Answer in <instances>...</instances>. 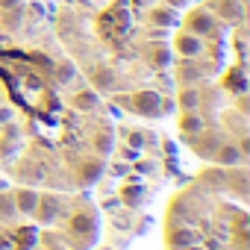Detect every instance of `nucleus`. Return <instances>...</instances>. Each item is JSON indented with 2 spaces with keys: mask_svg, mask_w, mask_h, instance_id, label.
<instances>
[{
  "mask_svg": "<svg viewBox=\"0 0 250 250\" xmlns=\"http://www.w3.org/2000/svg\"><path fill=\"white\" fill-rule=\"evenodd\" d=\"M186 3H188V0H168V6H171V9H177V6H186Z\"/></svg>",
  "mask_w": 250,
  "mask_h": 250,
  "instance_id": "nucleus-23",
  "label": "nucleus"
},
{
  "mask_svg": "<svg viewBox=\"0 0 250 250\" xmlns=\"http://www.w3.org/2000/svg\"><path fill=\"white\" fill-rule=\"evenodd\" d=\"M197 103H200V91H197V88H186V91L180 94V106H183L186 112H194Z\"/></svg>",
  "mask_w": 250,
  "mask_h": 250,
  "instance_id": "nucleus-13",
  "label": "nucleus"
},
{
  "mask_svg": "<svg viewBox=\"0 0 250 250\" xmlns=\"http://www.w3.org/2000/svg\"><path fill=\"white\" fill-rule=\"evenodd\" d=\"M188 250H200V247H197V244H194V247H188Z\"/></svg>",
  "mask_w": 250,
  "mask_h": 250,
  "instance_id": "nucleus-27",
  "label": "nucleus"
},
{
  "mask_svg": "<svg viewBox=\"0 0 250 250\" xmlns=\"http://www.w3.org/2000/svg\"><path fill=\"white\" fill-rule=\"evenodd\" d=\"M171 62V53L165 50V47H153V53H150V65L153 68H165Z\"/></svg>",
  "mask_w": 250,
  "mask_h": 250,
  "instance_id": "nucleus-17",
  "label": "nucleus"
},
{
  "mask_svg": "<svg viewBox=\"0 0 250 250\" xmlns=\"http://www.w3.org/2000/svg\"><path fill=\"white\" fill-rule=\"evenodd\" d=\"M94 83H97L100 88H112V83H115V74H112L109 68H97V71H94Z\"/></svg>",
  "mask_w": 250,
  "mask_h": 250,
  "instance_id": "nucleus-18",
  "label": "nucleus"
},
{
  "mask_svg": "<svg viewBox=\"0 0 250 250\" xmlns=\"http://www.w3.org/2000/svg\"><path fill=\"white\" fill-rule=\"evenodd\" d=\"M159 106H162V100H159V94L156 91H139L136 97H133V109L139 112V115H156L159 112Z\"/></svg>",
  "mask_w": 250,
  "mask_h": 250,
  "instance_id": "nucleus-2",
  "label": "nucleus"
},
{
  "mask_svg": "<svg viewBox=\"0 0 250 250\" xmlns=\"http://www.w3.org/2000/svg\"><path fill=\"white\" fill-rule=\"evenodd\" d=\"M74 74H77V68H74V62H68V59H62V62L56 65V80H59L62 85H68V83L74 80Z\"/></svg>",
  "mask_w": 250,
  "mask_h": 250,
  "instance_id": "nucleus-12",
  "label": "nucleus"
},
{
  "mask_svg": "<svg viewBox=\"0 0 250 250\" xmlns=\"http://www.w3.org/2000/svg\"><path fill=\"white\" fill-rule=\"evenodd\" d=\"M168 244H171V247H180V250H188V247L200 244V235L191 232V229H174V232L168 235Z\"/></svg>",
  "mask_w": 250,
  "mask_h": 250,
  "instance_id": "nucleus-5",
  "label": "nucleus"
},
{
  "mask_svg": "<svg viewBox=\"0 0 250 250\" xmlns=\"http://www.w3.org/2000/svg\"><path fill=\"white\" fill-rule=\"evenodd\" d=\"M180 127H183V133H197V130H203V121L197 118V115H183L180 118Z\"/></svg>",
  "mask_w": 250,
  "mask_h": 250,
  "instance_id": "nucleus-14",
  "label": "nucleus"
},
{
  "mask_svg": "<svg viewBox=\"0 0 250 250\" xmlns=\"http://www.w3.org/2000/svg\"><path fill=\"white\" fill-rule=\"evenodd\" d=\"M215 159H218L221 165H227V168H235V165L244 162V156H241V150H238L235 145H221L218 153H215Z\"/></svg>",
  "mask_w": 250,
  "mask_h": 250,
  "instance_id": "nucleus-6",
  "label": "nucleus"
},
{
  "mask_svg": "<svg viewBox=\"0 0 250 250\" xmlns=\"http://www.w3.org/2000/svg\"><path fill=\"white\" fill-rule=\"evenodd\" d=\"M100 174H103V162H97V159L85 162V165H83V171H80L83 183H97V180H100Z\"/></svg>",
  "mask_w": 250,
  "mask_h": 250,
  "instance_id": "nucleus-9",
  "label": "nucleus"
},
{
  "mask_svg": "<svg viewBox=\"0 0 250 250\" xmlns=\"http://www.w3.org/2000/svg\"><path fill=\"white\" fill-rule=\"evenodd\" d=\"M127 142H130V147H136V150H139V147H145L147 136H145L142 130H130V133H127Z\"/></svg>",
  "mask_w": 250,
  "mask_h": 250,
  "instance_id": "nucleus-21",
  "label": "nucleus"
},
{
  "mask_svg": "<svg viewBox=\"0 0 250 250\" xmlns=\"http://www.w3.org/2000/svg\"><path fill=\"white\" fill-rule=\"evenodd\" d=\"M221 15H224V18H229V21L241 18V15H244L241 0H224V3H221Z\"/></svg>",
  "mask_w": 250,
  "mask_h": 250,
  "instance_id": "nucleus-11",
  "label": "nucleus"
},
{
  "mask_svg": "<svg viewBox=\"0 0 250 250\" xmlns=\"http://www.w3.org/2000/svg\"><path fill=\"white\" fill-rule=\"evenodd\" d=\"M6 139H18V127H9L6 130Z\"/></svg>",
  "mask_w": 250,
  "mask_h": 250,
  "instance_id": "nucleus-25",
  "label": "nucleus"
},
{
  "mask_svg": "<svg viewBox=\"0 0 250 250\" xmlns=\"http://www.w3.org/2000/svg\"><path fill=\"white\" fill-rule=\"evenodd\" d=\"M150 21L159 24V27H174V24H177V15H174L171 6H165V9H153V12H150Z\"/></svg>",
  "mask_w": 250,
  "mask_h": 250,
  "instance_id": "nucleus-8",
  "label": "nucleus"
},
{
  "mask_svg": "<svg viewBox=\"0 0 250 250\" xmlns=\"http://www.w3.org/2000/svg\"><path fill=\"white\" fill-rule=\"evenodd\" d=\"M15 200L9 197V194H0V218H3V221H12L15 218Z\"/></svg>",
  "mask_w": 250,
  "mask_h": 250,
  "instance_id": "nucleus-15",
  "label": "nucleus"
},
{
  "mask_svg": "<svg viewBox=\"0 0 250 250\" xmlns=\"http://www.w3.org/2000/svg\"><path fill=\"white\" fill-rule=\"evenodd\" d=\"M188 33H194V36H212L215 33V18L209 12H203V9L191 12L188 15Z\"/></svg>",
  "mask_w": 250,
  "mask_h": 250,
  "instance_id": "nucleus-1",
  "label": "nucleus"
},
{
  "mask_svg": "<svg viewBox=\"0 0 250 250\" xmlns=\"http://www.w3.org/2000/svg\"><path fill=\"white\" fill-rule=\"evenodd\" d=\"M0 3H3L6 9H12V6H18V0H0Z\"/></svg>",
  "mask_w": 250,
  "mask_h": 250,
  "instance_id": "nucleus-26",
  "label": "nucleus"
},
{
  "mask_svg": "<svg viewBox=\"0 0 250 250\" xmlns=\"http://www.w3.org/2000/svg\"><path fill=\"white\" fill-rule=\"evenodd\" d=\"M100 100H97V94L94 91H77L74 94V106L77 109H83V112H88V109H94Z\"/></svg>",
  "mask_w": 250,
  "mask_h": 250,
  "instance_id": "nucleus-10",
  "label": "nucleus"
},
{
  "mask_svg": "<svg viewBox=\"0 0 250 250\" xmlns=\"http://www.w3.org/2000/svg\"><path fill=\"white\" fill-rule=\"evenodd\" d=\"M71 227H74V232H91V229H94V218H88V215H77V218L71 221Z\"/></svg>",
  "mask_w": 250,
  "mask_h": 250,
  "instance_id": "nucleus-19",
  "label": "nucleus"
},
{
  "mask_svg": "<svg viewBox=\"0 0 250 250\" xmlns=\"http://www.w3.org/2000/svg\"><path fill=\"white\" fill-rule=\"evenodd\" d=\"M56 209H59V200H56V197H39L36 212H39V221H42V224H50V221L56 218Z\"/></svg>",
  "mask_w": 250,
  "mask_h": 250,
  "instance_id": "nucleus-7",
  "label": "nucleus"
},
{
  "mask_svg": "<svg viewBox=\"0 0 250 250\" xmlns=\"http://www.w3.org/2000/svg\"><path fill=\"white\" fill-rule=\"evenodd\" d=\"M174 47H177L180 56H197V53L203 50V42H200V36H194V33H183V36L174 42Z\"/></svg>",
  "mask_w": 250,
  "mask_h": 250,
  "instance_id": "nucleus-3",
  "label": "nucleus"
},
{
  "mask_svg": "<svg viewBox=\"0 0 250 250\" xmlns=\"http://www.w3.org/2000/svg\"><path fill=\"white\" fill-rule=\"evenodd\" d=\"M27 83H30V88H42V80H36V77H30Z\"/></svg>",
  "mask_w": 250,
  "mask_h": 250,
  "instance_id": "nucleus-24",
  "label": "nucleus"
},
{
  "mask_svg": "<svg viewBox=\"0 0 250 250\" xmlns=\"http://www.w3.org/2000/svg\"><path fill=\"white\" fill-rule=\"evenodd\" d=\"M112 145H115V139H112V133H97L94 136V147H97V153H112Z\"/></svg>",
  "mask_w": 250,
  "mask_h": 250,
  "instance_id": "nucleus-16",
  "label": "nucleus"
},
{
  "mask_svg": "<svg viewBox=\"0 0 250 250\" xmlns=\"http://www.w3.org/2000/svg\"><path fill=\"white\" fill-rule=\"evenodd\" d=\"M12 200H15V209H18V212H24V215H33V212H36V206H39V194H36L33 188H21Z\"/></svg>",
  "mask_w": 250,
  "mask_h": 250,
  "instance_id": "nucleus-4",
  "label": "nucleus"
},
{
  "mask_svg": "<svg viewBox=\"0 0 250 250\" xmlns=\"http://www.w3.org/2000/svg\"><path fill=\"white\" fill-rule=\"evenodd\" d=\"M142 197H145V188H142V186H127V188H124V200H127L130 206L139 203Z\"/></svg>",
  "mask_w": 250,
  "mask_h": 250,
  "instance_id": "nucleus-20",
  "label": "nucleus"
},
{
  "mask_svg": "<svg viewBox=\"0 0 250 250\" xmlns=\"http://www.w3.org/2000/svg\"><path fill=\"white\" fill-rule=\"evenodd\" d=\"M9 118H12V112H9V109H6V106H0V124H6V121H9Z\"/></svg>",
  "mask_w": 250,
  "mask_h": 250,
  "instance_id": "nucleus-22",
  "label": "nucleus"
}]
</instances>
